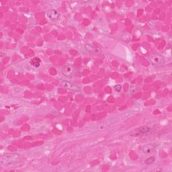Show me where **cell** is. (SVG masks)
<instances>
[{
  "label": "cell",
  "mask_w": 172,
  "mask_h": 172,
  "mask_svg": "<svg viewBox=\"0 0 172 172\" xmlns=\"http://www.w3.org/2000/svg\"><path fill=\"white\" fill-rule=\"evenodd\" d=\"M20 158L19 154L13 153L11 155H5L1 159V164L3 165H8L17 162Z\"/></svg>",
  "instance_id": "obj_1"
},
{
  "label": "cell",
  "mask_w": 172,
  "mask_h": 172,
  "mask_svg": "<svg viewBox=\"0 0 172 172\" xmlns=\"http://www.w3.org/2000/svg\"><path fill=\"white\" fill-rule=\"evenodd\" d=\"M152 129L151 128L147 127V126H143L138 129H136L134 130L131 133L130 135L132 136H143V135H147L150 133H151Z\"/></svg>",
  "instance_id": "obj_2"
},
{
  "label": "cell",
  "mask_w": 172,
  "mask_h": 172,
  "mask_svg": "<svg viewBox=\"0 0 172 172\" xmlns=\"http://www.w3.org/2000/svg\"><path fill=\"white\" fill-rule=\"evenodd\" d=\"M150 61H151V63L153 65H162L165 63V59L164 57H162V55H154V56L151 57Z\"/></svg>",
  "instance_id": "obj_3"
},
{
  "label": "cell",
  "mask_w": 172,
  "mask_h": 172,
  "mask_svg": "<svg viewBox=\"0 0 172 172\" xmlns=\"http://www.w3.org/2000/svg\"><path fill=\"white\" fill-rule=\"evenodd\" d=\"M62 74L65 77H67V78H71L73 76L75 73V69L71 65H68L65 67H64L62 69Z\"/></svg>",
  "instance_id": "obj_4"
},
{
  "label": "cell",
  "mask_w": 172,
  "mask_h": 172,
  "mask_svg": "<svg viewBox=\"0 0 172 172\" xmlns=\"http://www.w3.org/2000/svg\"><path fill=\"white\" fill-rule=\"evenodd\" d=\"M47 16L48 18L51 20L52 21H57L59 20L60 14L55 10H50L47 12Z\"/></svg>",
  "instance_id": "obj_5"
},
{
  "label": "cell",
  "mask_w": 172,
  "mask_h": 172,
  "mask_svg": "<svg viewBox=\"0 0 172 172\" xmlns=\"http://www.w3.org/2000/svg\"><path fill=\"white\" fill-rule=\"evenodd\" d=\"M61 85L63 86V87L67 88V89H69L71 90H78V88L77 87L76 85H74L73 83L69 82V81H62V82L61 83Z\"/></svg>",
  "instance_id": "obj_6"
},
{
  "label": "cell",
  "mask_w": 172,
  "mask_h": 172,
  "mask_svg": "<svg viewBox=\"0 0 172 172\" xmlns=\"http://www.w3.org/2000/svg\"><path fill=\"white\" fill-rule=\"evenodd\" d=\"M155 149V146L153 144H147L143 147L142 150L145 153L149 154L153 152L154 150Z\"/></svg>",
  "instance_id": "obj_7"
},
{
  "label": "cell",
  "mask_w": 172,
  "mask_h": 172,
  "mask_svg": "<svg viewBox=\"0 0 172 172\" xmlns=\"http://www.w3.org/2000/svg\"><path fill=\"white\" fill-rule=\"evenodd\" d=\"M41 59L38 57H36V58H34L32 59V60L30 61V63H31V65L32 66H34V67H38L41 65Z\"/></svg>",
  "instance_id": "obj_8"
},
{
  "label": "cell",
  "mask_w": 172,
  "mask_h": 172,
  "mask_svg": "<svg viewBox=\"0 0 172 172\" xmlns=\"http://www.w3.org/2000/svg\"><path fill=\"white\" fill-rule=\"evenodd\" d=\"M155 161V158L153 157H149L148 159H147L146 161H145V164L151 165L152 164H153Z\"/></svg>",
  "instance_id": "obj_9"
},
{
  "label": "cell",
  "mask_w": 172,
  "mask_h": 172,
  "mask_svg": "<svg viewBox=\"0 0 172 172\" xmlns=\"http://www.w3.org/2000/svg\"><path fill=\"white\" fill-rule=\"evenodd\" d=\"M114 89H115L116 92H120L121 91V89H122V86L120 85H116L114 86Z\"/></svg>",
  "instance_id": "obj_10"
}]
</instances>
